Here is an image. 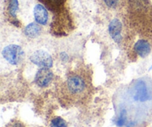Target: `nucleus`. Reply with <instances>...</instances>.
I'll return each instance as SVG.
<instances>
[{
    "label": "nucleus",
    "mask_w": 152,
    "mask_h": 127,
    "mask_svg": "<svg viewBox=\"0 0 152 127\" xmlns=\"http://www.w3.org/2000/svg\"><path fill=\"white\" fill-rule=\"evenodd\" d=\"M126 119H127V115H126V111L125 109L122 110L120 112V117H119L118 120L117 121V125L119 127H122L125 125L126 122Z\"/></svg>",
    "instance_id": "nucleus-14"
},
{
    "label": "nucleus",
    "mask_w": 152,
    "mask_h": 127,
    "mask_svg": "<svg viewBox=\"0 0 152 127\" xmlns=\"http://www.w3.org/2000/svg\"><path fill=\"white\" fill-rule=\"evenodd\" d=\"M46 7L54 13H59L64 8L67 0H39Z\"/></svg>",
    "instance_id": "nucleus-10"
},
{
    "label": "nucleus",
    "mask_w": 152,
    "mask_h": 127,
    "mask_svg": "<svg viewBox=\"0 0 152 127\" xmlns=\"http://www.w3.org/2000/svg\"><path fill=\"white\" fill-rule=\"evenodd\" d=\"M123 25L118 19H114L108 25V31L111 38L117 43H120L122 40L121 32Z\"/></svg>",
    "instance_id": "nucleus-7"
},
{
    "label": "nucleus",
    "mask_w": 152,
    "mask_h": 127,
    "mask_svg": "<svg viewBox=\"0 0 152 127\" xmlns=\"http://www.w3.org/2000/svg\"><path fill=\"white\" fill-rule=\"evenodd\" d=\"M51 127H68L66 121L60 117H56L51 120Z\"/></svg>",
    "instance_id": "nucleus-13"
},
{
    "label": "nucleus",
    "mask_w": 152,
    "mask_h": 127,
    "mask_svg": "<svg viewBox=\"0 0 152 127\" xmlns=\"http://www.w3.org/2000/svg\"><path fill=\"white\" fill-rule=\"evenodd\" d=\"M30 60L36 65L42 68H51L53 66V59L48 52L39 50L34 52L31 57Z\"/></svg>",
    "instance_id": "nucleus-5"
},
{
    "label": "nucleus",
    "mask_w": 152,
    "mask_h": 127,
    "mask_svg": "<svg viewBox=\"0 0 152 127\" xmlns=\"http://www.w3.org/2000/svg\"><path fill=\"white\" fill-rule=\"evenodd\" d=\"M41 32V27L38 24L35 23V22H32V23L29 24L25 28V35L27 37H30V38H36L38 36H39Z\"/></svg>",
    "instance_id": "nucleus-11"
},
{
    "label": "nucleus",
    "mask_w": 152,
    "mask_h": 127,
    "mask_svg": "<svg viewBox=\"0 0 152 127\" xmlns=\"http://www.w3.org/2000/svg\"><path fill=\"white\" fill-rule=\"evenodd\" d=\"M18 9H19L18 0H10L8 4V13L11 17H16V12H17Z\"/></svg>",
    "instance_id": "nucleus-12"
},
{
    "label": "nucleus",
    "mask_w": 152,
    "mask_h": 127,
    "mask_svg": "<svg viewBox=\"0 0 152 127\" xmlns=\"http://www.w3.org/2000/svg\"><path fill=\"white\" fill-rule=\"evenodd\" d=\"M2 55L9 63L16 65L22 62L25 53L20 46L17 45H10L3 49Z\"/></svg>",
    "instance_id": "nucleus-4"
},
{
    "label": "nucleus",
    "mask_w": 152,
    "mask_h": 127,
    "mask_svg": "<svg viewBox=\"0 0 152 127\" xmlns=\"http://www.w3.org/2000/svg\"><path fill=\"white\" fill-rule=\"evenodd\" d=\"M134 49L137 54H138L141 57H145L151 52V46L147 40L141 39L137 41L134 46Z\"/></svg>",
    "instance_id": "nucleus-9"
},
{
    "label": "nucleus",
    "mask_w": 152,
    "mask_h": 127,
    "mask_svg": "<svg viewBox=\"0 0 152 127\" xmlns=\"http://www.w3.org/2000/svg\"><path fill=\"white\" fill-rule=\"evenodd\" d=\"M124 16L141 34L152 32V0H124Z\"/></svg>",
    "instance_id": "nucleus-1"
},
{
    "label": "nucleus",
    "mask_w": 152,
    "mask_h": 127,
    "mask_svg": "<svg viewBox=\"0 0 152 127\" xmlns=\"http://www.w3.org/2000/svg\"><path fill=\"white\" fill-rule=\"evenodd\" d=\"M89 74L83 69L76 70L69 73L65 83V95L72 98L78 100L86 95L90 86Z\"/></svg>",
    "instance_id": "nucleus-2"
},
{
    "label": "nucleus",
    "mask_w": 152,
    "mask_h": 127,
    "mask_svg": "<svg viewBox=\"0 0 152 127\" xmlns=\"http://www.w3.org/2000/svg\"><path fill=\"white\" fill-rule=\"evenodd\" d=\"M34 18L36 22L42 25H45L47 24L48 20V13L45 7L42 4H37L34 10Z\"/></svg>",
    "instance_id": "nucleus-8"
},
{
    "label": "nucleus",
    "mask_w": 152,
    "mask_h": 127,
    "mask_svg": "<svg viewBox=\"0 0 152 127\" xmlns=\"http://www.w3.org/2000/svg\"><path fill=\"white\" fill-rule=\"evenodd\" d=\"M60 59L62 62H68L69 59V57L65 52H62L60 53Z\"/></svg>",
    "instance_id": "nucleus-16"
},
{
    "label": "nucleus",
    "mask_w": 152,
    "mask_h": 127,
    "mask_svg": "<svg viewBox=\"0 0 152 127\" xmlns=\"http://www.w3.org/2000/svg\"><path fill=\"white\" fill-rule=\"evenodd\" d=\"M53 78V74L49 68H42L37 72L35 83L39 87H47Z\"/></svg>",
    "instance_id": "nucleus-6"
},
{
    "label": "nucleus",
    "mask_w": 152,
    "mask_h": 127,
    "mask_svg": "<svg viewBox=\"0 0 152 127\" xmlns=\"http://www.w3.org/2000/svg\"><path fill=\"white\" fill-rule=\"evenodd\" d=\"M152 69V66L151 67V68H150V70H151Z\"/></svg>",
    "instance_id": "nucleus-17"
},
{
    "label": "nucleus",
    "mask_w": 152,
    "mask_h": 127,
    "mask_svg": "<svg viewBox=\"0 0 152 127\" xmlns=\"http://www.w3.org/2000/svg\"><path fill=\"white\" fill-rule=\"evenodd\" d=\"M105 4L110 8H115L117 6L119 0H104Z\"/></svg>",
    "instance_id": "nucleus-15"
},
{
    "label": "nucleus",
    "mask_w": 152,
    "mask_h": 127,
    "mask_svg": "<svg viewBox=\"0 0 152 127\" xmlns=\"http://www.w3.org/2000/svg\"><path fill=\"white\" fill-rule=\"evenodd\" d=\"M132 98L135 102L145 103L152 100V92L146 82L137 80L132 87Z\"/></svg>",
    "instance_id": "nucleus-3"
}]
</instances>
